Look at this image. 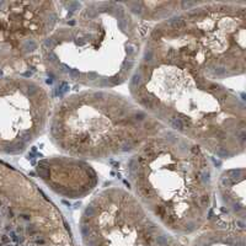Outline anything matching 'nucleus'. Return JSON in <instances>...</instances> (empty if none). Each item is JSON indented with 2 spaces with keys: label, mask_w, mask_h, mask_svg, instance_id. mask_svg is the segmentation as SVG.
<instances>
[{
  "label": "nucleus",
  "mask_w": 246,
  "mask_h": 246,
  "mask_svg": "<svg viewBox=\"0 0 246 246\" xmlns=\"http://www.w3.org/2000/svg\"><path fill=\"white\" fill-rule=\"evenodd\" d=\"M36 171L54 193L69 199L86 197L100 181L96 170L87 161L68 155L39 160Z\"/></svg>",
  "instance_id": "6e6552de"
},
{
  "label": "nucleus",
  "mask_w": 246,
  "mask_h": 246,
  "mask_svg": "<svg viewBox=\"0 0 246 246\" xmlns=\"http://www.w3.org/2000/svg\"><path fill=\"white\" fill-rule=\"evenodd\" d=\"M130 99L160 124L220 159L244 153L246 106L172 48L149 36L129 79Z\"/></svg>",
  "instance_id": "f257e3e1"
},
{
  "label": "nucleus",
  "mask_w": 246,
  "mask_h": 246,
  "mask_svg": "<svg viewBox=\"0 0 246 246\" xmlns=\"http://www.w3.org/2000/svg\"><path fill=\"white\" fill-rule=\"evenodd\" d=\"M149 36L172 48L208 79L223 83L245 74V3H189L158 22Z\"/></svg>",
  "instance_id": "39448f33"
},
{
  "label": "nucleus",
  "mask_w": 246,
  "mask_h": 246,
  "mask_svg": "<svg viewBox=\"0 0 246 246\" xmlns=\"http://www.w3.org/2000/svg\"><path fill=\"white\" fill-rule=\"evenodd\" d=\"M62 12L63 3L0 1V68L39 51Z\"/></svg>",
  "instance_id": "0eeeda50"
},
{
  "label": "nucleus",
  "mask_w": 246,
  "mask_h": 246,
  "mask_svg": "<svg viewBox=\"0 0 246 246\" xmlns=\"http://www.w3.org/2000/svg\"><path fill=\"white\" fill-rule=\"evenodd\" d=\"M144 41L123 3H74L39 48L51 75L92 90L129 81Z\"/></svg>",
  "instance_id": "f03ea898"
},
{
  "label": "nucleus",
  "mask_w": 246,
  "mask_h": 246,
  "mask_svg": "<svg viewBox=\"0 0 246 246\" xmlns=\"http://www.w3.org/2000/svg\"><path fill=\"white\" fill-rule=\"evenodd\" d=\"M126 171L133 196L166 226L192 233L208 215L212 162L187 138L164 129L130 154Z\"/></svg>",
  "instance_id": "7ed1b4c3"
},
{
  "label": "nucleus",
  "mask_w": 246,
  "mask_h": 246,
  "mask_svg": "<svg viewBox=\"0 0 246 246\" xmlns=\"http://www.w3.org/2000/svg\"><path fill=\"white\" fill-rule=\"evenodd\" d=\"M48 128L60 153L85 161L133 154L165 129L132 99L92 89L69 94L56 103Z\"/></svg>",
  "instance_id": "20e7f679"
},
{
  "label": "nucleus",
  "mask_w": 246,
  "mask_h": 246,
  "mask_svg": "<svg viewBox=\"0 0 246 246\" xmlns=\"http://www.w3.org/2000/svg\"><path fill=\"white\" fill-rule=\"evenodd\" d=\"M124 6L135 19H143L146 21H162L171 17L175 14L186 9L189 3L181 1H129L123 3Z\"/></svg>",
  "instance_id": "9d476101"
},
{
  "label": "nucleus",
  "mask_w": 246,
  "mask_h": 246,
  "mask_svg": "<svg viewBox=\"0 0 246 246\" xmlns=\"http://www.w3.org/2000/svg\"><path fill=\"white\" fill-rule=\"evenodd\" d=\"M217 189L225 206L242 217L245 213V167L229 169L222 172L217 181Z\"/></svg>",
  "instance_id": "1a4fd4ad"
},
{
  "label": "nucleus",
  "mask_w": 246,
  "mask_h": 246,
  "mask_svg": "<svg viewBox=\"0 0 246 246\" xmlns=\"http://www.w3.org/2000/svg\"><path fill=\"white\" fill-rule=\"evenodd\" d=\"M52 110L49 92L38 81L0 78V153H23L48 127Z\"/></svg>",
  "instance_id": "423d86ee"
}]
</instances>
